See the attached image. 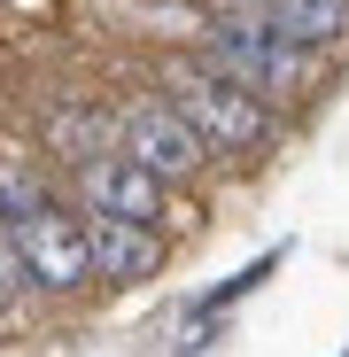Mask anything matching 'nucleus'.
Masks as SVG:
<instances>
[{"label":"nucleus","mask_w":349,"mask_h":357,"mask_svg":"<svg viewBox=\"0 0 349 357\" xmlns=\"http://www.w3.org/2000/svg\"><path fill=\"white\" fill-rule=\"evenodd\" d=\"M163 101L194 125V140L202 148H225V155H256L264 140H272V116H264V93H249V86H233L225 70H210V63H171L163 70Z\"/></svg>","instance_id":"1"},{"label":"nucleus","mask_w":349,"mask_h":357,"mask_svg":"<svg viewBox=\"0 0 349 357\" xmlns=\"http://www.w3.org/2000/svg\"><path fill=\"white\" fill-rule=\"evenodd\" d=\"M202 63L225 70L233 86H249V93H264V86H311V54L287 47L279 31H264L256 16H217L202 31Z\"/></svg>","instance_id":"2"},{"label":"nucleus","mask_w":349,"mask_h":357,"mask_svg":"<svg viewBox=\"0 0 349 357\" xmlns=\"http://www.w3.org/2000/svg\"><path fill=\"white\" fill-rule=\"evenodd\" d=\"M8 257L24 264V280H31V287L70 295L78 280H93V225L47 202V210H31L24 225H8Z\"/></svg>","instance_id":"3"},{"label":"nucleus","mask_w":349,"mask_h":357,"mask_svg":"<svg viewBox=\"0 0 349 357\" xmlns=\"http://www.w3.org/2000/svg\"><path fill=\"white\" fill-rule=\"evenodd\" d=\"M116 155H132V163H148L163 187L171 178H194V163H202V140H194V125L179 109H171L163 93L155 101H132L125 116H116Z\"/></svg>","instance_id":"4"},{"label":"nucleus","mask_w":349,"mask_h":357,"mask_svg":"<svg viewBox=\"0 0 349 357\" xmlns=\"http://www.w3.org/2000/svg\"><path fill=\"white\" fill-rule=\"evenodd\" d=\"M78 195L93 218H132V225H155L163 210V178L132 155H101V163H78Z\"/></svg>","instance_id":"5"},{"label":"nucleus","mask_w":349,"mask_h":357,"mask_svg":"<svg viewBox=\"0 0 349 357\" xmlns=\"http://www.w3.org/2000/svg\"><path fill=\"white\" fill-rule=\"evenodd\" d=\"M86 225H93V272L101 280H148L163 264L155 225H132V218H86Z\"/></svg>","instance_id":"6"},{"label":"nucleus","mask_w":349,"mask_h":357,"mask_svg":"<svg viewBox=\"0 0 349 357\" xmlns=\"http://www.w3.org/2000/svg\"><path fill=\"white\" fill-rule=\"evenodd\" d=\"M264 31H279L287 47H303V54H318L326 39H341L349 31V0H272V8H249Z\"/></svg>","instance_id":"7"},{"label":"nucleus","mask_w":349,"mask_h":357,"mask_svg":"<svg viewBox=\"0 0 349 357\" xmlns=\"http://www.w3.org/2000/svg\"><path fill=\"white\" fill-rule=\"evenodd\" d=\"M47 132H54V148H63V155H78V163L116 155V148H109V140H116V125H101L93 109H54V116H47Z\"/></svg>","instance_id":"8"}]
</instances>
